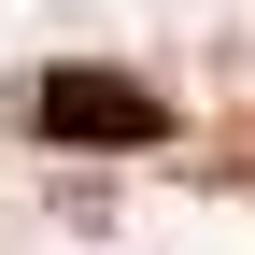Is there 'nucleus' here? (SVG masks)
<instances>
[{
	"label": "nucleus",
	"instance_id": "1",
	"mask_svg": "<svg viewBox=\"0 0 255 255\" xmlns=\"http://www.w3.org/2000/svg\"><path fill=\"white\" fill-rule=\"evenodd\" d=\"M28 128L71 156H142L170 142V100H156L142 71H85V57H57V71H28Z\"/></svg>",
	"mask_w": 255,
	"mask_h": 255
}]
</instances>
